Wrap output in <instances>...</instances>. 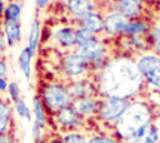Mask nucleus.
Here are the masks:
<instances>
[{
	"instance_id": "nucleus-24",
	"label": "nucleus",
	"mask_w": 160,
	"mask_h": 143,
	"mask_svg": "<svg viewBox=\"0 0 160 143\" xmlns=\"http://www.w3.org/2000/svg\"><path fill=\"white\" fill-rule=\"evenodd\" d=\"M12 104V109H14V113L22 120H26L29 123L32 122V110H31V107L26 103V100L24 98H20L19 100L11 103Z\"/></svg>"
},
{
	"instance_id": "nucleus-30",
	"label": "nucleus",
	"mask_w": 160,
	"mask_h": 143,
	"mask_svg": "<svg viewBox=\"0 0 160 143\" xmlns=\"http://www.w3.org/2000/svg\"><path fill=\"white\" fill-rule=\"evenodd\" d=\"M95 36H99V35H95V34L90 33L89 30H86L84 28H78L76 26V43H78V46L89 43Z\"/></svg>"
},
{
	"instance_id": "nucleus-33",
	"label": "nucleus",
	"mask_w": 160,
	"mask_h": 143,
	"mask_svg": "<svg viewBox=\"0 0 160 143\" xmlns=\"http://www.w3.org/2000/svg\"><path fill=\"white\" fill-rule=\"evenodd\" d=\"M8 73H9V64L5 60V58H1L0 59V75L8 77Z\"/></svg>"
},
{
	"instance_id": "nucleus-19",
	"label": "nucleus",
	"mask_w": 160,
	"mask_h": 143,
	"mask_svg": "<svg viewBox=\"0 0 160 143\" xmlns=\"http://www.w3.org/2000/svg\"><path fill=\"white\" fill-rule=\"evenodd\" d=\"M12 104L8 98L0 95V137L11 132V127L14 123L12 118Z\"/></svg>"
},
{
	"instance_id": "nucleus-21",
	"label": "nucleus",
	"mask_w": 160,
	"mask_h": 143,
	"mask_svg": "<svg viewBox=\"0 0 160 143\" xmlns=\"http://www.w3.org/2000/svg\"><path fill=\"white\" fill-rule=\"evenodd\" d=\"M31 110H32V122L48 129L50 115L38 93H35L31 98Z\"/></svg>"
},
{
	"instance_id": "nucleus-37",
	"label": "nucleus",
	"mask_w": 160,
	"mask_h": 143,
	"mask_svg": "<svg viewBox=\"0 0 160 143\" xmlns=\"http://www.w3.org/2000/svg\"><path fill=\"white\" fill-rule=\"evenodd\" d=\"M0 49L4 50V51H6V49H8V45H6V41L4 39V35L1 33V30H0Z\"/></svg>"
},
{
	"instance_id": "nucleus-27",
	"label": "nucleus",
	"mask_w": 160,
	"mask_h": 143,
	"mask_svg": "<svg viewBox=\"0 0 160 143\" xmlns=\"http://www.w3.org/2000/svg\"><path fill=\"white\" fill-rule=\"evenodd\" d=\"M148 38L150 41L151 51L160 55V24H156V23L154 24L150 33L148 34Z\"/></svg>"
},
{
	"instance_id": "nucleus-20",
	"label": "nucleus",
	"mask_w": 160,
	"mask_h": 143,
	"mask_svg": "<svg viewBox=\"0 0 160 143\" xmlns=\"http://www.w3.org/2000/svg\"><path fill=\"white\" fill-rule=\"evenodd\" d=\"M34 58L35 56L32 55V53L29 50V48L26 45L22 46L18 54V66L26 82H30L32 79V74H34L32 60H34Z\"/></svg>"
},
{
	"instance_id": "nucleus-23",
	"label": "nucleus",
	"mask_w": 160,
	"mask_h": 143,
	"mask_svg": "<svg viewBox=\"0 0 160 143\" xmlns=\"http://www.w3.org/2000/svg\"><path fill=\"white\" fill-rule=\"evenodd\" d=\"M22 15V4L18 0H10L6 3L2 21H20Z\"/></svg>"
},
{
	"instance_id": "nucleus-2",
	"label": "nucleus",
	"mask_w": 160,
	"mask_h": 143,
	"mask_svg": "<svg viewBox=\"0 0 160 143\" xmlns=\"http://www.w3.org/2000/svg\"><path fill=\"white\" fill-rule=\"evenodd\" d=\"M155 123V107L146 97L131 99L111 129V133L122 143L136 137L140 132Z\"/></svg>"
},
{
	"instance_id": "nucleus-15",
	"label": "nucleus",
	"mask_w": 160,
	"mask_h": 143,
	"mask_svg": "<svg viewBox=\"0 0 160 143\" xmlns=\"http://www.w3.org/2000/svg\"><path fill=\"white\" fill-rule=\"evenodd\" d=\"M122 14L126 19H136V18H142L145 16V5L141 4L139 0H120L112 6H110Z\"/></svg>"
},
{
	"instance_id": "nucleus-6",
	"label": "nucleus",
	"mask_w": 160,
	"mask_h": 143,
	"mask_svg": "<svg viewBox=\"0 0 160 143\" xmlns=\"http://www.w3.org/2000/svg\"><path fill=\"white\" fill-rule=\"evenodd\" d=\"M135 59L148 89L160 92V55L148 51L138 55Z\"/></svg>"
},
{
	"instance_id": "nucleus-31",
	"label": "nucleus",
	"mask_w": 160,
	"mask_h": 143,
	"mask_svg": "<svg viewBox=\"0 0 160 143\" xmlns=\"http://www.w3.org/2000/svg\"><path fill=\"white\" fill-rule=\"evenodd\" d=\"M45 143H64L62 133L52 130L50 134H48V137L45 139Z\"/></svg>"
},
{
	"instance_id": "nucleus-35",
	"label": "nucleus",
	"mask_w": 160,
	"mask_h": 143,
	"mask_svg": "<svg viewBox=\"0 0 160 143\" xmlns=\"http://www.w3.org/2000/svg\"><path fill=\"white\" fill-rule=\"evenodd\" d=\"M0 143H18V142L15 140V138L12 137V134H11V132H10V133H8V134L0 137Z\"/></svg>"
},
{
	"instance_id": "nucleus-38",
	"label": "nucleus",
	"mask_w": 160,
	"mask_h": 143,
	"mask_svg": "<svg viewBox=\"0 0 160 143\" xmlns=\"http://www.w3.org/2000/svg\"><path fill=\"white\" fill-rule=\"evenodd\" d=\"M118 1H120V0H99V3H100V5H104V4H108V5H109V8H110V6H112L114 4H116Z\"/></svg>"
},
{
	"instance_id": "nucleus-25",
	"label": "nucleus",
	"mask_w": 160,
	"mask_h": 143,
	"mask_svg": "<svg viewBox=\"0 0 160 143\" xmlns=\"http://www.w3.org/2000/svg\"><path fill=\"white\" fill-rule=\"evenodd\" d=\"M89 143H122L111 132H96L89 135Z\"/></svg>"
},
{
	"instance_id": "nucleus-9",
	"label": "nucleus",
	"mask_w": 160,
	"mask_h": 143,
	"mask_svg": "<svg viewBox=\"0 0 160 143\" xmlns=\"http://www.w3.org/2000/svg\"><path fill=\"white\" fill-rule=\"evenodd\" d=\"M51 43L61 51L75 50L76 43V26L74 24H62L52 29L50 33Z\"/></svg>"
},
{
	"instance_id": "nucleus-5",
	"label": "nucleus",
	"mask_w": 160,
	"mask_h": 143,
	"mask_svg": "<svg viewBox=\"0 0 160 143\" xmlns=\"http://www.w3.org/2000/svg\"><path fill=\"white\" fill-rule=\"evenodd\" d=\"M60 78L65 82L76 80L91 75V66L89 61L81 56L76 50L62 51L59 58Z\"/></svg>"
},
{
	"instance_id": "nucleus-32",
	"label": "nucleus",
	"mask_w": 160,
	"mask_h": 143,
	"mask_svg": "<svg viewBox=\"0 0 160 143\" xmlns=\"http://www.w3.org/2000/svg\"><path fill=\"white\" fill-rule=\"evenodd\" d=\"M8 87H9V80H8V77L0 75V95H1V97H2V94H6Z\"/></svg>"
},
{
	"instance_id": "nucleus-1",
	"label": "nucleus",
	"mask_w": 160,
	"mask_h": 143,
	"mask_svg": "<svg viewBox=\"0 0 160 143\" xmlns=\"http://www.w3.org/2000/svg\"><path fill=\"white\" fill-rule=\"evenodd\" d=\"M100 98L115 97L135 99L149 92L136 64L135 56L114 53L106 63L92 74Z\"/></svg>"
},
{
	"instance_id": "nucleus-10",
	"label": "nucleus",
	"mask_w": 160,
	"mask_h": 143,
	"mask_svg": "<svg viewBox=\"0 0 160 143\" xmlns=\"http://www.w3.org/2000/svg\"><path fill=\"white\" fill-rule=\"evenodd\" d=\"M104 18H105V28L102 36L110 41L122 36L129 19H126L122 14H120L112 8H108L106 10H104Z\"/></svg>"
},
{
	"instance_id": "nucleus-13",
	"label": "nucleus",
	"mask_w": 160,
	"mask_h": 143,
	"mask_svg": "<svg viewBox=\"0 0 160 143\" xmlns=\"http://www.w3.org/2000/svg\"><path fill=\"white\" fill-rule=\"evenodd\" d=\"M72 105L86 122L95 120L99 114V110H100L101 98L99 95H94V97L76 99V100H74Z\"/></svg>"
},
{
	"instance_id": "nucleus-11",
	"label": "nucleus",
	"mask_w": 160,
	"mask_h": 143,
	"mask_svg": "<svg viewBox=\"0 0 160 143\" xmlns=\"http://www.w3.org/2000/svg\"><path fill=\"white\" fill-rule=\"evenodd\" d=\"M62 6L71 23H75L89 13L101 9L99 0H64Z\"/></svg>"
},
{
	"instance_id": "nucleus-16",
	"label": "nucleus",
	"mask_w": 160,
	"mask_h": 143,
	"mask_svg": "<svg viewBox=\"0 0 160 143\" xmlns=\"http://www.w3.org/2000/svg\"><path fill=\"white\" fill-rule=\"evenodd\" d=\"M0 30L4 35L8 48H15L22 39V25L20 21H1Z\"/></svg>"
},
{
	"instance_id": "nucleus-36",
	"label": "nucleus",
	"mask_w": 160,
	"mask_h": 143,
	"mask_svg": "<svg viewBox=\"0 0 160 143\" xmlns=\"http://www.w3.org/2000/svg\"><path fill=\"white\" fill-rule=\"evenodd\" d=\"M5 6H6V1L5 0H0V25L4 18V11H5Z\"/></svg>"
},
{
	"instance_id": "nucleus-18",
	"label": "nucleus",
	"mask_w": 160,
	"mask_h": 143,
	"mask_svg": "<svg viewBox=\"0 0 160 143\" xmlns=\"http://www.w3.org/2000/svg\"><path fill=\"white\" fill-rule=\"evenodd\" d=\"M154 21L148 16L131 19L128 21L122 36H135V35H148L154 26Z\"/></svg>"
},
{
	"instance_id": "nucleus-26",
	"label": "nucleus",
	"mask_w": 160,
	"mask_h": 143,
	"mask_svg": "<svg viewBox=\"0 0 160 143\" xmlns=\"http://www.w3.org/2000/svg\"><path fill=\"white\" fill-rule=\"evenodd\" d=\"M64 143H89V135L84 130H71L62 133Z\"/></svg>"
},
{
	"instance_id": "nucleus-12",
	"label": "nucleus",
	"mask_w": 160,
	"mask_h": 143,
	"mask_svg": "<svg viewBox=\"0 0 160 143\" xmlns=\"http://www.w3.org/2000/svg\"><path fill=\"white\" fill-rule=\"evenodd\" d=\"M68 85H69V90L74 100L98 95L96 84L94 82L92 75H88V77H84L76 80H71L68 83Z\"/></svg>"
},
{
	"instance_id": "nucleus-4",
	"label": "nucleus",
	"mask_w": 160,
	"mask_h": 143,
	"mask_svg": "<svg viewBox=\"0 0 160 143\" xmlns=\"http://www.w3.org/2000/svg\"><path fill=\"white\" fill-rule=\"evenodd\" d=\"M75 50L89 61L91 66V75L98 72L112 55L111 41L104 36H95L89 43L76 46Z\"/></svg>"
},
{
	"instance_id": "nucleus-41",
	"label": "nucleus",
	"mask_w": 160,
	"mask_h": 143,
	"mask_svg": "<svg viewBox=\"0 0 160 143\" xmlns=\"http://www.w3.org/2000/svg\"><path fill=\"white\" fill-rule=\"evenodd\" d=\"M159 16H160V13H159Z\"/></svg>"
},
{
	"instance_id": "nucleus-39",
	"label": "nucleus",
	"mask_w": 160,
	"mask_h": 143,
	"mask_svg": "<svg viewBox=\"0 0 160 143\" xmlns=\"http://www.w3.org/2000/svg\"><path fill=\"white\" fill-rule=\"evenodd\" d=\"M141 4H144V5H149V4H151L154 0H139Z\"/></svg>"
},
{
	"instance_id": "nucleus-14",
	"label": "nucleus",
	"mask_w": 160,
	"mask_h": 143,
	"mask_svg": "<svg viewBox=\"0 0 160 143\" xmlns=\"http://www.w3.org/2000/svg\"><path fill=\"white\" fill-rule=\"evenodd\" d=\"M78 28H84L89 30L90 33L102 36L104 35V28H105V18H104V11L101 9L95 10L92 13H89L84 18L76 20L75 23H71Z\"/></svg>"
},
{
	"instance_id": "nucleus-29",
	"label": "nucleus",
	"mask_w": 160,
	"mask_h": 143,
	"mask_svg": "<svg viewBox=\"0 0 160 143\" xmlns=\"http://www.w3.org/2000/svg\"><path fill=\"white\" fill-rule=\"evenodd\" d=\"M6 98L11 102V103H14V102H16V100H19L20 98H22V95H21V87H20V84H19V82H16V80H10L9 82V87H8V90H6Z\"/></svg>"
},
{
	"instance_id": "nucleus-8",
	"label": "nucleus",
	"mask_w": 160,
	"mask_h": 143,
	"mask_svg": "<svg viewBox=\"0 0 160 143\" xmlns=\"http://www.w3.org/2000/svg\"><path fill=\"white\" fill-rule=\"evenodd\" d=\"M130 100L115 98V97H105L101 98V105L99 114L96 117V122H99L106 130L111 132L115 123L120 119L122 113L125 112Z\"/></svg>"
},
{
	"instance_id": "nucleus-34",
	"label": "nucleus",
	"mask_w": 160,
	"mask_h": 143,
	"mask_svg": "<svg viewBox=\"0 0 160 143\" xmlns=\"http://www.w3.org/2000/svg\"><path fill=\"white\" fill-rule=\"evenodd\" d=\"M34 4H35V8H36L38 10L42 11V10H45V9L49 6L50 0H34Z\"/></svg>"
},
{
	"instance_id": "nucleus-17",
	"label": "nucleus",
	"mask_w": 160,
	"mask_h": 143,
	"mask_svg": "<svg viewBox=\"0 0 160 143\" xmlns=\"http://www.w3.org/2000/svg\"><path fill=\"white\" fill-rule=\"evenodd\" d=\"M41 36H42V25L41 20L39 16H35L28 29V35H26V46L29 50L32 53L34 56H36L40 44H41Z\"/></svg>"
},
{
	"instance_id": "nucleus-7",
	"label": "nucleus",
	"mask_w": 160,
	"mask_h": 143,
	"mask_svg": "<svg viewBox=\"0 0 160 143\" xmlns=\"http://www.w3.org/2000/svg\"><path fill=\"white\" fill-rule=\"evenodd\" d=\"M49 123L52 124V130L60 133H66L71 130H84L88 124V122L78 113L72 104L50 115Z\"/></svg>"
},
{
	"instance_id": "nucleus-40",
	"label": "nucleus",
	"mask_w": 160,
	"mask_h": 143,
	"mask_svg": "<svg viewBox=\"0 0 160 143\" xmlns=\"http://www.w3.org/2000/svg\"><path fill=\"white\" fill-rule=\"evenodd\" d=\"M18 143H22V142H18Z\"/></svg>"
},
{
	"instance_id": "nucleus-28",
	"label": "nucleus",
	"mask_w": 160,
	"mask_h": 143,
	"mask_svg": "<svg viewBox=\"0 0 160 143\" xmlns=\"http://www.w3.org/2000/svg\"><path fill=\"white\" fill-rule=\"evenodd\" d=\"M48 137L46 128L39 125L35 122H31V142L32 143H45Z\"/></svg>"
},
{
	"instance_id": "nucleus-3",
	"label": "nucleus",
	"mask_w": 160,
	"mask_h": 143,
	"mask_svg": "<svg viewBox=\"0 0 160 143\" xmlns=\"http://www.w3.org/2000/svg\"><path fill=\"white\" fill-rule=\"evenodd\" d=\"M38 94L40 95L49 115H52L58 110L74 103L68 82L62 80L61 78L42 82V84L39 87Z\"/></svg>"
},
{
	"instance_id": "nucleus-22",
	"label": "nucleus",
	"mask_w": 160,
	"mask_h": 143,
	"mask_svg": "<svg viewBox=\"0 0 160 143\" xmlns=\"http://www.w3.org/2000/svg\"><path fill=\"white\" fill-rule=\"evenodd\" d=\"M126 143H160V129L152 123Z\"/></svg>"
}]
</instances>
